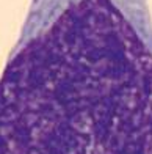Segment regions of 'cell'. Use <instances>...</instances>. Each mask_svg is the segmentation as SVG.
Masks as SVG:
<instances>
[{
    "mask_svg": "<svg viewBox=\"0 0 152 154\" xmlns=\"http://www.w3.org/2000/svg\"><path fill=\"white\" fill-rule=\"evenodd\" d=\"M0 154H152V44L116 0H67L0 77Z\"/></svg>",
    "mask_w": 152,
    "mask_h": 154,
    "instance_id": "obj_1",
    "label": "cell"
}]
</instances>
